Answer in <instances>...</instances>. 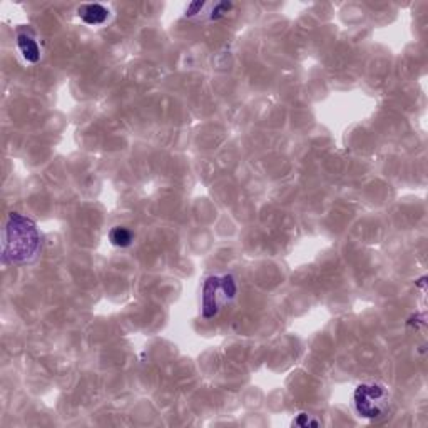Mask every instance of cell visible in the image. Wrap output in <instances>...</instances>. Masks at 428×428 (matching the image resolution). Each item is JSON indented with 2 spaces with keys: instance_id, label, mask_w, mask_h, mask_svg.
Instances as JSON below:
<instances>
[{
  "instance_id": "obj_1",
  "label": "cell",
  "mask_w": 428,
  "mask_h": 428,
  "mask_svg": "<svg viewBox=\"0 0 428 428\" xmlns=\"http://www.w3.org/2000/svg\"><path fill=\"white\" fill-rule=\"evenodd\" d=\"M42 250V234L35 221L21 213H11L2 233V263L29 265Z\"/></svg>"
},
{
  "instance_id": "obj_6",
  "label": "cell",
  "mask_w": 428,
  "mask_h": 428,
  "mask_svg": "<svg viewBox=\"0 0 428 428\" xmlns=\"http://www.w3.org/2000/svg\"><path fill=\"white\" fill-rule=\"evenodd\" d=\"M108 239L112 246L116 248H129L134 243V233L126 226H114L109 229Z\"/></svg>"
},
{
  "instance_id": "obj_7",
  "label": "cell",
  "mask_w": 428,
  "mask_h": 428,
  "mask_svg": "<svg viewBox=\"0 0 428 428\" xmlns=\"http://www.w3.org/2000/svg\"><path fill=\"white\" fill-rule=\"evenodd\" d=\"M294 427H320L321 420H318L315 415H310V413H298L296 418L293 420Z\"/></svg>"
},
{
  "instance_id": "obj_4",
  "label": "cell",
  "mask_w": 428,
  "mask_h": 428,
  "mask_svg": "<svg viewBox=\"0 0 428 428\" xmlns=\"http://www.w3.org/2000/svg\"><path fill=\"white\" fill-rule=\"evenodd\" d=\"M16 44L21 57L27 64H37L42 59V47H40L39 39H37L35 32L29 27H21L16 32Z\"/></svg>"
},
{
  "instance_id": "obj_3",
  "label": "cell",
  "mask_w": 428,
  "mask_h": 428,
  "mask_svg": "<svg viewBox=\"0 0 428 428\" xmlns=\"http://www.w3.org/2000/svg\"><path fill=\"white\" fill-rule=\"evenodd\" d=\"M392 405V392L381 381H363L353 392V407L357 415L376 422L383 418Z\"/></svg>"
},
{
  "instance_id": "obj_9",
  "label": "cell",
  "mask_w": 428,
  "mask_h": 428,
  "mask_svg": "<svg viewBox=\"0 0 428 428\" xmlns=\"http://www.w3.org/2000/svg\"><path fill=\"white\" fill-rule=\"evenodd\" d=\"M206 4L204 2H195V4H190L186 8V17H195V16H199V13L204 11Z\"/></svg>"
},
{
  "instance_id": "obj_2",
  "label": "cell",
  "mask_w": 428,
  "mask_h": 428,
  "mask_svg": "<svg viewBox=\"0 0 428 428\" xmlns=\"http://www.w3.org/2000/svg\"><path fill=\"white\" fill-rule=\"evenodd\" d=\"M238 296V282L233 274H211L202 283L201 315L204 320L218 316Z\"/></svg>"
},
{
  "instance_id": "obj_8",
  "label": "cell",
  "mask_w": 428,
  "mask_h": 428,
  "mask_svg": "<svg viewBox=\"0 0 428 428\" xmlns=\"http://www.w3.org/2000/svg\"><path fill=\"white\" fill-rule=\"evenodd\" d=\"M233 8V4H226V2H219V4H214L213 11L208 12L209 13V18L211 21H218V18L224 17L226 13L231 11Z\"/></svg>"
},
{
  "instance_id": "obj_5",
  "label": "cell",
  "mask_w": 428,
  "mask_h": 428,
  "mask_svg": "<svg viewBox=\"0 0 428 428\" xmlns=\"http://www.w3.org/2000/svg\"><path fill=\"white\" fill-rule=\"evenodd\" d=\"M77 16L86 25L91 27H100L105 22H109L110 18V11L109 7L103 6V4H82L77 8Z\"/></svg>"
}]
</instances>
